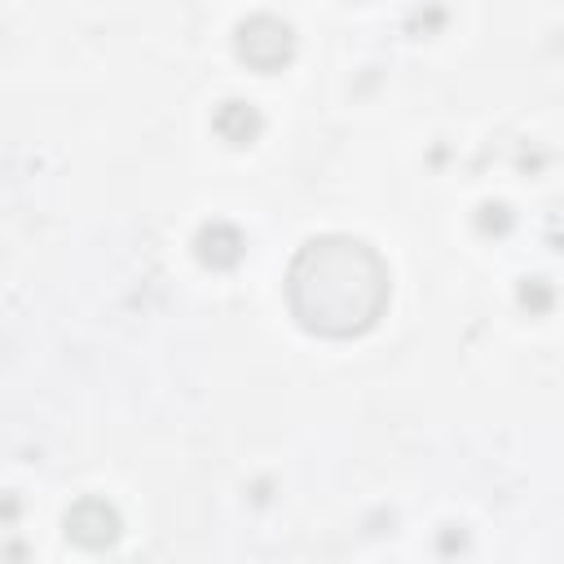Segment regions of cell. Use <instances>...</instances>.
<instances>
[{
	"mask_svg": "<svg viewBox=\"0 0 564 564\" xmlns=\"http://www.w3.org/2000/svg\"><path fill=\"white\" fill-rule=\"evenodd\" d=\"M392 300L388 260L352 234H317L286 264V308L322 339L366 335Z\"/></svg>",
	"mask_w": 564,
	"mask_h": 564,
	"instance_id": "cell-1",
	"label": "cell"
}]
</instances>
